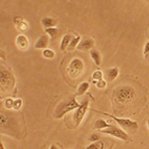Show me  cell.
<instances>
[{
    "instance_id": "6da1fadb",
    "label": "cell",
    "mask_w": 149,
    "mask_h": 149,
    "mask_svg": "<svg viewBox=\"0 0 149 149\" xmlns=\"http://www.w3.org/2000/svg\"><path fill=\"white\" fill-rule=\"evenodd\" d=\"M0 132L12 138L20 139L22 133L20 115L17 112L2 110L0 112Z\"/></svg>"
},
{
    "instance_id": "7a4b0ae2",
    "label": "cell",
    "mask_w": 149,
    "mask_h": 149,
    "mask_svg": "<svg viewBox=\"0 0 149 149\" xmlns=\"http://www.w3.org/2000/svg\"><path fill=\"white\" fill-rule=\"evenodd\" d=\"M80 104L81 103H79L78 100H76V95H70L57 105L53 113V117L56 119L63 118L68 112L76 110L80 107Z\"/></svg>"
},
{
    "instance_id": "3957f363",
    "label": "cell",
    "mask_w": 149,
    "mask_h": 149,
    "mask_svg": "<svg viewBox=\"0 0 149 149\" xmlns=\"http://www.w3.org/2000/svg\"><path fill=\"white\" fill-rule=\"evenodd\" d=\"M112 97L117 103L124 104V103H128L134 100V98L136 97V92L133 86H119L113 90Z\"/></svg>"
},
{
    "instance_id": "277c9868",
    "label": "cell",
    "mask_w": 149,
    "mask_h": 149,
    "mask_svg": "<svg viewBox=\"0 0 149 149\" xmlns=\"http://www.w3.org/2000/svg\"><path fill=\"white\" fill-rule=\"evenodd\" d=\"M93 111L98 112L100 114H103L105 116H109L110 118H112L113 120H115L117 122V124L119 125L120 128H122L123 130H127L128 132H135L138 129V124L136 121L131 120L129 118H123V117H116L113 114H110V113H107V112H102V111H98V110L93 109Z\"/></svg>"
},
{
    "instance_id": "5b68a950",
    "label": "cell",
    "mask_w": 149,
    "mask_h": 149,
    "mask_svg": "<svg viewBox=\"0 0 149 149\" xmlns=\"http://www.w3.org/2000/svg\"><path fill=\"white\" fill-rule=\"evenodd\" d=\"M15 86V77L12 72L6 68H1L0 71V86L2 92H8Z\"/></svg>"
},
{
    "instance_id": "8992f818",
    "label": "cell",
    "mask_w": 149,
    "mask_h": 149,
    "mask_svg": "<svg viewBox=\"0 0 149 149\" xmlns=\"http://www.w3.org/2000/svg\"><path fill=\"white\" fill-rule=\"evenodd\" d=\"M85 71V64L80 58H74L71 60L68 66V74L70 78L78 79Z\"/></svg>"
},
{
    "instance_id": "52a82bcc",
    "label": "cell",
    "mask_w": 149,
    "mask_h": 149,
    "mask_svg": "<svg viewBox=\"0 0 149 149\" xmlns=\"http://www.w3.org/2000/svg\"><path fill=\"white\" fill-rule=\"evenodd\" d=\"M100 133L103 134H107L110 135L114 138H117L119 140H123V141H130V136L128 135V133L125 132V130H123L120 127H117L114 125H110L109 128H105L103 130H100Z\"/></svg>"
},
{
    "instance_id": "ba28073f",
    "label": "cell",
    "mask_w": 149,
    "mask_h": 149,
    "mask_svg": "<svg viewBox=\"0 0 149 149\" xmlns=\"http://www.w3.org/2000/svg\"><path fill=\"white\" fill-rule=\"evenodd\" d=\"M88 104H90V102H88V98H86L85 100L81 102L80 107L74 110V115H73V121H74V124L76 125V127L80 126L81 121H83L84 118H85L86 111H88Z\"/></svg>"
},
{
    "instance_id": "9c48e42d",
    "label": "cell",
    "mask_w": 149,
    "mask_h": 149,
    "mask_svg": "<svg viewBox=\"0 0 149 149\" xmlns=\"http://www.w3.org/2000/svg\"><path fill=\"white\" fill-rule=\"evenodd\" d=\"M15 45L21 51H26L30 47V41L27 38V36L24 34H19L15 39Z\"/></svg>"
},
{
    "instance_id": "30bf717a",
    "label": "cell",
    "mask_w": 149,
    "mask_h": 149,
    "mask_svg": "<svg viewBox=\"0 0 149 149\" xmlns=\"http://www.w3.org/2000/svg\"><path fill=\"white\" fill-rule=\"evenodd\" d=\"M95 47V40L93 38H86V39L81 40L77 47V49L80 51H91Z\"/></svg>"
},
{
    "instance_id": "8fae6325",
    "label": "cell",
    "mask_w": 149,
    "mask_h": 149,
    "mask_svg": "<svg viewBox=\"0 0 149 149\" xmlns=\"http://www.w3.org/2000/svg\"><path fill=\"white\" fill-rule=\"evenodd\" d=\"M13 22H14V25H15L16 29L22 33L26 32V31L29 29V23L25 20V19L20 17V16H17V17L14 18Z\"/></svg>"
},
{
    "instance_id": "7c38bea8",
    "label": "cell",
    "mask_w": 149,
    "mask_h": 149,
    "mask_svg": "<svg viewBox=\"0 0 149 149\" xmlns=\"http://www.w3.org/2000/svg\"><path fill=\"white\" fill-rule=\"evenodd\" d=\"M49 40H50V37L46 35H42L39 37V39L35 42L34 44V47L35 49H41V50H45L48 48V45H49Z\"/></svg>"
},
{
    "instance_id": "4fadbf2b",
    "label": "cell",
    "mask_w": 149,
    "mask_h": 149,
    "mask_svg": "<svg viewBox=\"0 0 149 149\" xmlns=\"http://www.w3.org/2000/svg\"><path fill=\"white\" fill-rule=\"evenodd\" d=\"M119 74V69L117 67H112L105 71V81H113Z\"/></svg>"
},
{
    "instance_id": "5bb4252c",
    "label": "cell",
    "mask_w": 149,
    "mask_h": 149,
    "mask_svg": "<svg viewBox=\"0 0 149 149\" xmlns=\"http://www.w3.org/2000/svg\"><path fill=\"white\" fill-rule=\"evenodd\" d=\"M90 56L95 66H100V64H102V55H100V51H97V49H92L90 51Z\"/></svg>"
},
{
    "instance_id": "9a60e30c",
    "label": "cell",
    "mask_w": 149,
    "mask_h": 149,
    "mask_svg": "<svg viewBox=\"0 0 149 149\" xmlns=\"http://www.w3.org/2000/svg\"><path fill=\"white\" fill-rule=\"evenodd\" d=\"M57 20L52 17H44L41 20V24L45 29L47 28H53V27H56L57 25Z\"/></svg>"
},
{
    "instance_id": "2e32d148",
    "label": "cell",
    "mask_w": 149,
    "mask_h": 149,
    "mask_svg": "<svg viewBox=\"0 0 149 149\" xmlns=\"http://www.w3.org/2000/svg\"><path fill=\"white\" fill-rule=\"evenodd\" d=\"M72 39H73V36H72L71 34H66V35L63 36L62 41H61V45H60V49H61V51H65V50L68 49Z\"/></svg>"
},
{
    "instance_id": "e0dca14e",
    "label": "cell",
    "mask_w": 149,
    "mask_h": 149,
    "mask_svg": "<svg viewBox=\"0 0 149 149\" xmlns=\"http://www.w3.org/2000/svg\"><path fill=\"white\" fill-rule=\"evenodd\" d=\"M88 88H90V84L88 81H83L79 85L78 88H77V93L76 97H81V95H85V93L88 92Z\"/></svg>"
},
{
    "instance_id": "ac0fdd59",
    "label": "cell",
    "mask_w": 149,
    "mask_h": 149,
    "mask_svg": "<svg viewBox=\"0 0 149 149\" xmlns=\"http://www.w3.org/2000/svg\"><path fill=\"white\" fill-rule=\"evenodd\" d=\"M110 125H111V124H109L107 121H105L104 119H102V118L97 119L95 122V128L100 131L103 130V129H105V128H109Z\"/></svg>"
},
{
    "instance_id": "d6986e66",
    "label": "cell",
    "mask_w": 149,
    "mask_h": 149,
    "mask_svg": "<svg viewBox=\"0 0 149 149\" xmlns=\"http://www.w3.org/2000/svg\"><path fill=\"white\" fill-rule=\"evenodd\" d=\"M105 148V144L103 141H102L100 139L98 141H95V142H92L91 144H88L86 147V149H104Z\"/></svg>"
},
{
    "instance_id": "ffe728a7",
    "label": "cell",
    "mask_w": 149,
    "mask_h": 149,
    "mask_svg": "<svg viewBox=\"0 0 149 149\" xmlns=\"http://www.w3.org/2000/svg\"><path fill=\"white\" fill-rule=\"evenodd\" d=\"M81 41V36L77 35V36H74V37H73V39H72L71 43H70V45H69V47H68L69 51H72V50L76 49V48L79 46V44H80Z\"/></svg>"
},
{
    "instance_id": "44dd1931",
    "label": "cell",
    "mask_w": 149,
    "mask_h": 149,
    "mask_svg": "<svg viewBox=\"0 0 149 149\" xmlns=\"http://www.w3.org/2000/svg\"><path fill=\"white\" fill-rule=\"evenodd\" d=\"M42 56L45 58V59H48V60H52L54 59L55 56H56V54H55V52L53 51V50L49 49V48H47V49L43 50L42 52Z\"/></svg>"
},
{
    "instance_id": "7402d4cb",
    "label": "cell",
    "mask_w": 149,
    "mask_h": 149,
    "mask_svg": "<svg viewBox=\"0 0 149 149\" xmlns=\"http://www.w3.org/2000/svg\"><path fill=\"white\" fill-rule=\"evenodd\" d=\"M14 100L12 97H7L4 100L3 102V105H4V109L6 110H10V109H13V107H14Z\"/></svg>"
},
{
    "instance_id": "603a6c76",
    "label": "cell",
    "mask_w": 149,
    "mask_h": 149,
    "mask_svg": "<svg viewBox=\"0 0 149 149\" xmlns=\"http://www.w3.org/2000/svg\"><path fill=\"white\" fill-rule=\"evenodd\" d=\"M45 31H46V34L49 36L50 38H55L56 36L58 35V29L56 27H53V28H47L45 29Z\"/></svg>"
},
{
    "instance_id": "cb8c5ba5",
    "label": "cell",
    "mask_w": 149,
    "mask_h": 149,
    "mask_svg": "<svg viewBox=\"0 0 149 149\" xmlns=\"http://www.w3.org/2000/svg\"><path fill=\"white\" fill-rule=\"evenodd\" d=\"M92 78L93 81H100V80H102L103 79V73L100 70H97V71H95L92 74Z\"/></svg>"
},
{
    "instance_id": "d4e9b609",
    "label": "cell",
    "mask_w": 149,
    "mask_h": 149,
    "mask_svg": "<svg viewBox=\"0 0 149 149\" xmlns=\"http://www.w3.org/2000/svg\"><path fill=\"white\" fill-rule=\"evenodd\" d=\"M22 105H23V100H21V98H16V100H14L13 109L15 110V111H18V110L22 107Z\"/></svg>"
},
{
    "instance_id": "484cf974",
    "label": "cell",
    "mask_w": 149,
    "mask_h": 149,
    "mask_svg": "<svg viewBox=\"0 0 149 149\" xmlns=\"http://www.w3.org/2000/svg\"><path fill=\"white\" fill-rule=\"evenodd\" d=\"M143 57L145 58L146 60H149V41L144 44L143 47Z\"/></svg>"
},
{
    "instance_id": "4316f807",
    "label": "cell",
    "mask_w": 149,
    "mask_h": 149,
    "mask_svg": "<svg viewBox=\"0 0 149 149\" xmlns=\"http://www.w3.org/2000/svg\"><path fill=\"white\" fill-rule=\"evenodd\" d=\"M95 86H97V88H100V90H102V88H104L105 86H107V81L105 80H100L97 81V84H95Z\"/></svg>"
},
{
    "instance_id": "83f0119b",
    "label": "cell",
    "mask_w": 149,
    "mask_h": 149,
    "mask_svg": "<svg viewBox=\"0 0 149 149\" xmlns=\"http://www.w3.org/2000/svg\"><path fill=\"white\" fill-rule=\"evenodd\" d=\"M88 140L91 141V143H92V142H95V141H98V140H100V135L97 134V133H92V135L90 136Z\"/></svg>"
},
{
    "instance_id": "f1b7e54d",
    "label": "cell",
    "mask_w": 149,
    "mask_h": 149,
    "mask_svg": "<svg viewBox=\"0 0 149 149\" xmlns=\"http://www.w3.org/2000/svg\"><path fill=\"white\" fill-rule=\"evenodd\" d=\"M49 149H59L58 148V146L57 145H55V144H52L51 146H50V148Z\"/></svg>"
},
{
    "instance_id": "f546056e",
    "label": "cell",
    "mask_w": 149,
    "mask_h": 149,
    "mask_svg": "<svg viewBox=\"0 0 149 149\" xmlns=\"http://www.w3.org/2000/svg\"><path fill=\"white\" fill-rule=\"evenodd\" d=\"M0 149H5V147H4V145H3V143H0Z\"/></svg>"
},
{
    "instance_id": "4dcf8cb0",
    "label": "cell",
    "mask_w": 149,
    "mask_h": 149,
    "mask_svg": "<svg viewBox=\"0 0 149 149\" xmlns=\"http://www.w3.org/2000/svg\"><path fill=\"white\" fill-rule=\"evenodd\" d=\"M147 126H148V128H149V119L147 120Z\"/></svg>"
}]
</instances>
